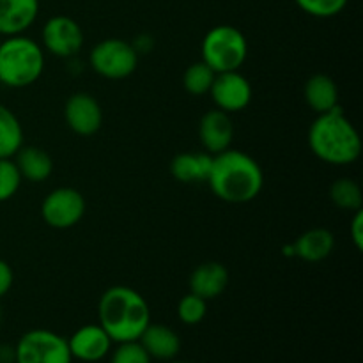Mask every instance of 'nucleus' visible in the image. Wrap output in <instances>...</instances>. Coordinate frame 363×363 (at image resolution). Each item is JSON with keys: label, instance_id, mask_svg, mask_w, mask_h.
I'll return each instance as SVG.
<instances>
[{"label": "nucleus", "instance_id": "obj_13", "mask_svg": "<svg viewBox=\"0 0 363 363\" xmlns=\"http://www.w3.org/2000/svg\"><path fill=\"white\" fill-rule=\"evenodd\" d=\"M199 138L204 151L213 156L230 149L234 138V124L230 113L218 108L206 112L199 123Z\"/></svg>", "mask_w": 363, "mask_h": 363}, {"label": "nucleus", "instance_id": "obj_4", "mask_svg": "<svg viewBox=\"0 0 363 363\" xmlns=\"http://www.w3.org/2000/svg\"><path fill=\"white\" fill-rule=\"evenodd\" d=\"M45 71V53L27 35H9L0 41V84L23 89L35 84Z\"/></svg>", "mask_w": 363, "mask_h": 363}, {"label": "nucleus", "instance_id": "obj_29", "mask_svg": "<svg viewBox=\"0 0 363 363\" xmlns=\"http://www.w3.org/2000/svg\"><path fill=\"white\" fill-rule=\"evenodd\" d=\"M13 284H14L13 268L9 266V262L0 259V298H4L7 293H9Z\"/></svg>", "mask_w": 363, "mask_h": 363}, {"label": "nucleus", "instance_id": "obj_1", "mask_svg": "<svg viewBox=\"0 0 363 363\" xmlns=\"http://www.w3.org/2000/svg\"><path fill=\"white\" fill-rule=\"evenodd\" d=\"M206 183L220 201L247 204L261 194L264 174L250 155L240 149H227L213 156L211 172Z\"/></svg>", "mask_w": 363, "mask_h": 363}, {"label": "nucleus", "instance_id": "obj_22", "mask_svg": "<svg viewBox=\"0 0 363 363\" xmlns=\"http://www.w3.org/2000/svg\"><path fill=\"white\" fill-rule=\"evenodd\" d=\"M330 199L344 211H358L363 204V191L360 184L351 177H340L330 186Z\"/></svg>", "mask_w": 363, "mask_h": 363}, {"label": "nucleus", "instance_id": "obj_28", "mask_svg": "<svg viewBox=\"0 0 363 363\" xmlns=\"http://www.w3.org/2000/svg\"><path fill=\"white\" fill-rule=\"evenodd\" d=\"M350 236H351V241H353L354 248H357L358 252H362L363 250V211L362 209L354 211L353 220H351L350 223Z\"/></svg>", "mask_w": 363, "mask_h": 363}, {"label": "nucleus", "instance_id": "obj_24", "mask_svg": "<svg viewBox=\"0 0 363 363\" xmlns=\"http://www.w3.org/2000/svg\"><path fill=\"white\" fill-rule=\"evenodd\" d=\"M208 314V301L204 298L197 296L194 293H188L186 296H183L177 305V315H179L181 323L188 326L199 325L202 319Z\"/></svg>", "mask_w": 363, "mask_h": 363}, {"label": "nucleus", "instance_id": "obj_7", "mask_svg": "<svg viewBox=\"0 0 363 363\" xmlns=\"http://www.w3.org/2000/svg\"><path fill=\"white\" fill-rule=\"evenodd\" d=\"M67 339L52 330H30L14 346V363H71Z\"/></svg>", "mask_w": 363, "mask_h": 363}, {"label": "nucleus", "instance_id": "obj_23", "mask_svg": "<svg viewBox=\"0 0 363 363\" xmlns=\"http://www.w3.org/2000/svg\"><path fill=\"white\" fill-rule=\"evenodd\" d=\"M215 77V71H213L206 62L199 60V62H194L191 66L186 67L183 77V85L184 89H186L188 94L204 96L209 94V91H211Z\"/></svg>", "mask_w": 363, "mask_h": 363}, {"label": "nucleus", "instance_id": "obj_11", "mask_svg": "<svg viewBox=\"0 0 363 363\" xmlns=\"http://www.w3.org/2000/svg\"><path fill=\"white\" fill-rule=\"evenodd\" d=\"M64 119L73 133L91 137L101 128L103 110L94 96L87 92H74L64 105Z\"/></svg>", "mask_w": 363, "mask_h": 363}, {"label": "nucleus", "instance_id": "obj_30", "mask_svg": "<svg viewBox=\"0 0 363 363\" xmlns=\"http://www.w3.org/2000/svg\"><path fill=\"white\" fill-rule=\"evenodd\" d=\"M0 363H14V346H0Z\"/></svg>", "mask_w": 363, "mask_h": 363}, {"label": "nucleus", "instance_id": "obj_25", "mask_svg": "<svg viewBox=\"0 0 363 363\" xmlns=\"http://www.w3.org/2000/svg\"><path fill=\"white\" fill-rule=\"evenodd\" d=\"M21 176L13 158H0V202H7L18 194Z\"/></svg>", "mask_w": 363, "mask_h": 363}, {"label": "nucleus", "instance_id": "obj_3", "mask_svg": "<svg viewBox=\"0 0 363 363\" xmlns=\"http://www.w3.org/2000/svg\"><path fill=\"white\" fill-rule=\"evenodd\" d=\"M308 147L328 165H351L360 158L362 138L340 106L319 113L308 128Z\"/></svg>", "mask_w": 363, "mask_h": 363}, {"label": "nucleus", "instance_id": "obj_15", "mask_svg": "<svg viewBox=\"0 0 363 363\" xmlns=\"http://www.w3.org/2000/svg\"><path fill=\"white\" fill-rule=\"evenodd\" d=\"M190 293L206 301L218 298L229 286V272L222 262L208 261L199 264L190 275Z\"/></svg>", "mask_w": 363, "mask_h": 363}, {"label": "nucleus", "instance_id": "obj_21", "mask_svg": "<svg viewBox=\"0 0 363 363\" xmlns=\"http://www.w3.org/2000/svg\"><path fill=\"white\" fill-rule=\"evenodd\" d=\"M23 147V128L13 110L0 103V158H13Z\"/></svg>", "mask_w": 363, "mask_h": 363}, {"label": "nucleus", "instance_id": "obj_8", "mask_svg": "<svg viewBox=\"0 0 363 363\" xmlns=\"http://www.w3.org/2000/svg\"><path fill=\"white\" fill-rule=\"evenodd\" d=\"M84 195L69 186L57 188L50 191L41 204V216L45 223L52 229H71L78 225L85 215Z\"/></svg>", "mask_w": 363, "mask_h": 363}, {"label": "nucleus", "instance_id": "obj_31", "mask_svg": "<svg viewBox=\"0 0 363 363\" xmlns=\"http://www.w3.org/2000/svg\"><path fill=\"white\" fill-rule=\"evenodd\" d=\"M172 363H190V362H181V360H172Z\"/></svg>", "mask_w": 363, "mask_h": 363}, {"label": "nucleus", "instance_id": "obj_12", "mask_svg": "<svg viewBox=\"0 0 363 363\" xmlns=\"http://www.w3.org/2000/svg\"><path fill=\"white\" fill-rule=\"evenodd\" d=\"M112 344L108 333L99 325L80 326L67 339L71 358H77L85 363L101 362L103 358L108 357V353L112 351Z\"/></svg>", "mask_w": 363, "mask_h": 363}, {"label": "nucleus", "instance_id": "obj_9", "mask_svg": "<svg viewBox=\"0 0 363 363\" xmlns=\"http://www.w3.org/2000/svg\"><path fill=\"white\" fill-rule=\"evenodd\" d=\"M43 46L59 59L74 57L84 46V30L73 18L57 14L46 20L41 30Z\"/></svg>", "mask_w": 363, "mask_h": 363}, {"label": "nucleus", "instance_id": "obj_18", "mask_svg": "<svg viewBox=\"0 0 363 363\" xmlns=\"http://www.w3.org/2000/svg\"><path fill=\"white\" fill-rule=\"evenodd\" d=\"M303 96L307 105L318 116L339 106V87H337L335 80L328 74L318 73L308 78L303 87Z\"/></svg>", "mask_w": 363, "mask_h": 363}, {"label": "nucleus", "instance_id": "obj_19", "mask_svg": "<svg viewBox=\"0 0 363 363\" xmlns=\"http://www.w3.org/2000/svg\"><path fill=\"white\" fill-rule=\"evenodd\" d=\"M13 160L20 170L21 179L30 181V183H43L53 172L52 156L41 147H34V145L21 147L13 156Z\"/></svg>", "mask_w": 363, "mask_h": 363}, {"label": "nucleus", "instance_id": "obj_20", "mask_svg": "<svg viewBox=\"0 0 363 363\" xmlns=\"http://www.w3.org/2000/svg\"><path fill=\"white\" fill-rule=\"evenodd\" d=\"M294 255L305 262H321L330 257L335 248V238L328 229H311L301 234L293 245Z\"/></svg>", "mask_w": 363, "mask_h": 363}, {"label": "nucleus", "instance_id": "obj_10", "mask_svg": "<svg viewBox=\"0 0 363 363\" xmlns=\"http://www.w3.org/2000/svg\"><path fill=\"white\" fill-rule=\"evenodd\" d=\"M209 94L216 108L227 113H236L250 105L252 85L240 71H225L216 73Z\"/></svg>", "mask_w": 363, "mask_h": 363}, {"label": "nucleus", "instance_id": "obj_2", "mask_svg": "<svg viewBox=\"0 0 363 363\" xmlns=\"http://www.w3.org/2000/svg\"><path fill=\"white\" fill-rule=\"evenodd\" d=\"M98 318L112 342H131L140 339L151 323V308L133 287L113 286L99 298Z\"/></svg>", "mask_w": 363, "mask_h": 363}, {"label": "nucleus", "instance_id": "obj_5", "mask_svg": "<svg viewBox=\"0 0 363 363\" xmlns=\"http://www.w3.org/2000/svg\"><path fill=\"white\" fill-rule=\"evenodd\" d=\"M247 55V38L233 25H216L202 39V62L208 64L215 73L240 71Z\"/></svg>", "mask_w": 363, "mask_h": 363}, {"label": "nucleus", "instance_id": "obj_26", "mask_svg": "<svg viewBox=\"0 0 363 363\" xmlns=\"http://www.w3.org/2000/svg\"><path fill=\"white\" fill-rule=\"evenodd\" d=\"M350 0H296L303 13L314 18H333L344 11Z\"/></svg>", "mask_w": 363, "mask_h": 363}, {"label": "nucleus", "instance_id": "obj_27", "mask_svg": "<svg viewBox=\"0 0 363 363\" xmlns=\"http://www.w3.org/2000/svg\"><path fill=\"white\" fill-rule=\"evenodd\" d=\"M110 363H151V357L138 340H131L117 344L110 357Z\"/></svg>", "mask_w": 363, "mask_h": 363}, {"label": "nucleus", "instance_id": "obj_16", "mask_svg": "<svg viewBox=\"0 0 363 363\" xmlns=\"http://www.w3.org/2000/svg\"><path fill=\"white\" fill-rule=\"evenodd\" d=\"M138 342L142 344L151 360L172 362L181 351V339L170 326L152 325L149 323L147 328L140 335Z\"/></svg>", "mask_w": 363, "mask_h": 363}, {"label": "nucleus", "instance_id": "obj_6", "mask_svg": "<svg viewBox=\"0 0 363 363\" xmlns=\"http://www.w3.org/2000/svg\"><path fill=\"white\" fill-rule=\"evenodd\" d=\"M89 64L99 77L106 80H123L135 73L138 66V52L133 43L119 38L99 41L89 53Z\"/></svg>", "mask_w": 363, "mask_h": 363}, {"label": "nucleus", "instance_id": "obj_32", "mask_svg": "<svg viewBox=\"0 0 363 363\" xmlns=\"http://www.w3.org/2000/svg\"><path fill=\"white\" fill-rule=\"evenodd\" d=\"M0 41H2V35H0Z\"/></svg>", "mask_w": 363, "mask_h": 363}, {"label": "nucleus", "instance_id": "obj_14", "mask_svg": "<svg viewBox=\"0 0 363 363\" xmlns=\"http://www.w3.org/2000/svg\"><path fill=\"white\" fill-rule=\"evenodd\" d=\"M39 14V0H0V35L25 34Z\"/></svg>", "mask_w": 363, "mask_h": 363}, {"label": "nucleus", "instance_id": "obj_17", "mask_svg": "<svg viewBox=\"0 0 363 363\" xmlns=\"http://www.w3.org/2000/svg\"><path fill=\"white\" fill-rule=\"evenodd\" d=\"M213 155L209 152H181L170 163V174L181 183H206L211 172Z\"/></svg>", "mask_w": 363, "mask_h": 363}]
</instances>
